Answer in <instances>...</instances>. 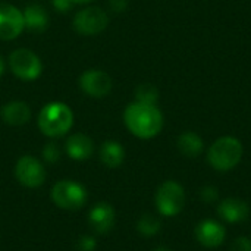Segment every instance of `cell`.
Here are the masks:
<instances>
[{
  "label": "cell",
  "instance_id": "cell-1",
  "mask_svg": "<svg viewBox=\"0 0 251 251\" xmlns=\"http://www.w3.org/2000/svg\"><path fill=\"white\" fill-rule=\"evenodd\" d=\"M124 122L128 131L141 140H150L163 128V113L156 104L132 101L124 112Z\"/></svg>",
  "mask_w": 251,
  "mask_h": 251
},
{
  "label": "cell",
  "instance_id": "cell-2",
  "mask_svg": "<svg viewBox=\"0 0 251 251\" xmlns=\"http://www.w3.org/2000/svg\"><path fill=\"white\" fill-rule=\"evenodd\" d=\"M243 144L232 135L218 138L207 150V162L218 172H228L238 166L243 159Z\"/></svg>",
  "mask_w": 251,
  "mask_h": 251
},
{
  "label": "cell",
  "instance_id": "cell-3",
  "mask_svg": "<svg viewBox=\"0 0 251 251\" xmlns=\"http://www.w3.org/2000/svg\"><path fill=\"white\" fill-rule=\"evenodd\" d=\"M74 113L68 104L60 101H53L46 104L38 115V128L40 131L50 138H57L72 128Z\"/></svg>",
  "mask_w": 251,
  "mask_h": 251
},
{
  "label": "cell",
  "instance_id": "cell-4",
  "mask_svg": "<svg viewBox=\"0 0 251 251\" xmlns=\"http://www.w3.org/2000/svg\"><path fill=\"white\" fill-rule=\"evenodd\" d=\"M51 200L53 203L63 210H79L85 206L88 194L84 185L76 181L62 179L56 182L51 188Z\"/></svg>",
  "mask_w": 251,
  "mask_h": 251
},
{
  "label": "cell",
  "instance_id": "cell-5",
  "mask_svg": "<svg viewBox=\"0 0 251 251\" xmlns=\"http://www.w3.org/2000/svg\"><path fill=\"white\" fill-rule=\"evenodd\" d=\"M154 204L162 216L172 218L185 206V191L176 181H165L156 191Z\"/></svg>",
  "mask_w": 251,
  "mask_h": 251
},
{
  "label": "cell",
  "instance_id": "cell-6",
  "mask_svg": "<svg viewBox=\"0 0 251 251\" xmlns=\"http://www.w3.org/2000/svg\"><path fill=\"white\" fill-rule=\"evenodd\" d=\"M9 65L12 72L24 81L37 79L43 71L40 57L28 49H16L12 51L9 56Z\"/></svg>",
  "mask_w": 251,
  "mask_h": 251
},
{
  "label": "cell",
  "instance_id": "cell-7",
  "mask_svg": "<svg viewBox=\"0 0 251 251\" xmlns=\"http://www.w3.org/2000/svg\"><path fill=\"white\" fill-rule=\"evenodd\" d=\"M109 18L106 12L97 6L79 10L74 18V28L81 35H96L106 29Z\"/></svg>",
  "mask_w": 251,
  "mask_h": 251
},
{
  "label": "cell",
  "instance_id": "cell-8",
  "mask_svg": "<svg viewBox=\"0 0 251 251\" xmlns=\"http://www.w3.org/2000/svg\"><path fill=\"white\" fill-rule=\"evenodd\" d=\"M15 176L18 182L26 188H38L46 181V169L34 156H22L15 165Z\"/></svg>",
  "mask_w": 251,
  "mask_h": 251
},
{
  "label": "cell",
  "instance_id": "cell-9",
  "mask_svg": "<svg viewBox=\"0 0 251 251\" xmlns=\"http://www.w3.org/2000/svg\"><path fill=\"white\" fill-rule=\"evenodd\" d=\"M24 28V13L12 4L0 3V40H15Z\"/></svg>",
  "mask_w": 251,
  "mask_h": 251
},
{
  "label": "cell",
  "instance_id": "cell-10",
  "mask_svg": "<svg viewBox=\"0 0 251 251\" xmlns=\"http://www.w3.org/2000/svg\"><path fill=\"white\" fill-rule=\"evenodd\" d=\"M79 87L87 96L101 99L110 93L112 78L104 71L88 69L79 76Z\"/></svg>",
  "mask_w": 251,
  "mask_h": 251
},
{
  "label": "cell",
  "instance_id": "cell-11",
  "mask_svg": "<svg viewBox=\"0 0 251 251\" xmlns=\"http://www.w3.org/2000/svg\"><path fill=\"white\" fill-rule=\"evenodd\" d=\"M194 235H196V240H197L203 247L215 249V247H219V246L225 241L226 229H225L224 225H221V224L216 222V221L204 219V221H201V222L196 226Z\"/></svg>",
  "mask_w": 251,
  "mask_h": 251
},
{
  "label": "cell",
  "instance_id": "cell-12",
  "mask_svg": "<svg viewBox=\"0 0 251 251\" xmlns=\"http://www.w3.org/2000/svg\"><path fill=\"white\" fill-rule=\"evenodd\" d=\"M115 219H116L115 209L109 203H104V201H100L96 206H93L88 213L90 226L94 229L96 234H100V235L110 232V229L115 225Z\"/></svg>",
  "mask_w": 251,
  "mask_h": 251
},
{
  "label": "cell",
  "instance_id": "cell-13",
  "mask_svg": "<svg viewBox=\"0 0 251 251\" xmlns=\"http://www.w3.org/2000/svg\"><path fill=\"white\" fill-rule=\"evenodd\" d=\"M218 215L221 219L229 224L244 222L250 215V207L240 199H225L218 206Z\"/></svg>",
  "mask_w": 251,
  "mask_h": 251
},
{
  "label": "cell",
  "instance_id": "cell-14",
  "mask_svg": "<svg viewBox=\"0 0 251 251\" xmlns=\"http://www.w3.org/2000/svg\"><path fill=\"white\" fill-rule=\"evenodd\" d=\"M0 118L10 126H22L31 119V109L24 101H9L0 109Z\"/></svg>",
  "mask_w": 251,
  "mask_h": 251
},
{
  "label": "cell",
  "instance_id": "cell-15",
  "mask_svg": "<svg viewBox=\"0 0 251 251\" xmlns=\"http://www.w3.org/2000/svg\"><path fill=\"white\" fill-rule=\"evenodd\" d=\"M65 150L68 153V156L74 160H87L91 157L93 151H94V144L93 140L85 135V134H74L66 140L65 144Z\"/></svg>",
  "mask_w": 251,
  "mask_h": 251
},
{
  "label": "cell",
  "instance_id": "cell-16",
  "mask_svg": "<svg viewBox=\"0 0 251 251\" xmlns=\"http://www.w3.org/2000/svg\"><path fill=\"white\" fill-rule=\"evenodd\" d=\"M25 28L32 32H43L49 25V15L40 4H29L24 10Z\"/></svg>",
  "mask_w": 251,
  "mask_h": 251
},
{
  "label": "cell",
  "instance_id": "cell-17",
  "mask_svg": "<svg viewBox=\"0 0 251 251\" xmlns=\"http://www.w3.org/2000/svg\"><path fill=\"white\" fill-rule=\"evenodd\" d=\"M178 149L179 151L185 156V157H190V159H194V157H199L203 150H204V143L201 140V137L193 131H187V132H182L179 137H178Z\"/></svg>",
  "mask_w": 251,
  "mask_h": 251
},
{
  "label": "cell",
  "instance_id": "cell-18",
  "mask_svg": "<svg viewBox=\"0 0 251 251\" xmlns=\"http://www.w3.org/2000/svg\"><path fill=\"white\" fill-rule=\"evenodd\" d=\"M125 150L121 143L109 140L104 141L100 147V160L107 168H118L124 163Z\"/></svg>",
  "mask_w": 251,
  "mask_h": 251
},
{
  "label": "cell",
  "instance_id": "cell-19",
  "mask_svg": "<svg viewBox=\"0 0 251 251\" xmlns=\"http://www.w3.org/2000/svg\"><path fill=\"white\" fill-rule=\"evenodd\" d=\"M137 231L144 237H153L160 231V221L154 215H143L137 222Z\"/></svg>",
  "mask_w": 251,
  "mask_h": 251
},
{
  "label": "cell",
  "instance_id": "cell-20",
  "mask_svg": "<svg viewBox=\"0 0 251 251\" xmlns=\"http://www.w3.org/2000/svg\"><path fill=\"white\" fill-rule=\"evenodd\" d=\"M159 90L151 84H141L135 90V101L146 104H157Z\"/></svg>",
  "mask_w": 251,
  "mask_h": 251
},
{
  "label": "cell",
  "instance_id": "cell-21",
  "mask_svg": "<svg viewBox=\"0 0 251 251\" xmlns=\"http://www.w3.org/2000/svg\"><path fill=\"white\" fill-rule=\"evenodd\" d=\"M43 159L47 163H56L60 159V149L56 143H47L43 147Z\"/></svg>",
  "mask_w": 251,
  "mask_h": 251
},
{
  "label": "cell",
  "instance_id": "cell-22",
  "mask_svg": "<svg viewBox=\"0 0 251 251\" xmlns=\"http://www.w3.org/2000/svg\"><path fill=\"white\" fill-rule=\"evenodd\" d=\"M96 247H97V243H96L94 237L85 235V237H81L78 241V250L79 251H94Z\"/></svg>",
  "mask_w": 251,
  "mask_h": 251
},
{
  "label": "cell",
  "instance_id": "cell-23",
  "mask_svg": "<svg viewBox=\"0 0 251 251\" xmlns=\"http://www.w3.org/2000/svg\"><path fill=\"white\" fill-rule=\"evenodd\" d=\"M232 251H251V240L247 238V237H240L234 241L232 247H231Z\"/></svg>",
  "mask_w": 251,
  "mask_h": 251
},
{
  "label": "cell",
  "instance_id": "cell-24",
  "mask_svg": "<svg viewBox=\"0 0 251 251\" xmlns=\"http://www.w3.org/2000/svg\"><path fill=\"white\" fill-rule=\"evenodd\" d=\"M201 199H203V201L213 203L218 199V190L213 187H204L201 190Z\"/></svg>",
  "mask_w": 251,
  "mask_h": 251
},
{
  "label": "cell",
  "instance_id": "cell-25",
  "mask_svg": "<svg viewBox=\"0 0 251 251\" xmlns=\"http://www.w3.org/2000/svg\"><path fill=\"white\" fill-rule=\"evenodd\" d=\"M53 6L59 12H68L74 6V3L71 0H53Z\"/></svg>",
  "mask_w": 251,
  "mask_h": 251
},
{
  "label": "cell",
  "instance_id": "cell-26",
  "mask_svg": "<svg viewBox=\"0 0 251 251\" xmlns=\"http://www.w3.org/2000/svg\"><path fill=\"white\" fill-rule=\"evenodd\" d=\"M109 4H110V9H112L113 12H122V10L126 9L128 0H110Z\"/></svg>",
  "mask_w": 251,
  "mask_h": 251
},
{
  "label": "cell",
  "instance_id": "cell-27",
  "mask_svg": "<svg viewBox=\"0 0 251 251\" xmlns=\"http://www.w3.org/2000/svg\"><path fill=\"white\" fill-rule=\"evenodd\" d=\"M3 71H4V62H3V59L0 56V75L3 74Z\"/></svg>",
  "mask_w": 251,
  "mask_h": 251
},
{
  "label": "cell",
  "instance_id": "cell-28",
  "mask_svg": "<svg viewBox=\"0 0 251 251\" xmlns=\"http://www.w3.org/2000/svg\"><path fill=\"white\" fill-rule=\"evenodd\" d=\"M74 4H78V3H88L90 0H71Z\"/></svg>",
  "mask_w": 251,
  "mask_h": 251
},
{
  "label": "cell",
  "instance_id": "cell-29",
  "mask_svg": "<svg viewBox=\"0 0 251 251\" xmlns=\"http://www.w3.org/2000/svg\"><path fill=\"white\" fill-rule=\"evenodd\" d=\"M153 251H171V250H168L166 247H157V249H154Z\"/></svg>",
  "mask_w": 251,
  "mask_h": 251
}]
</instances>
